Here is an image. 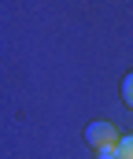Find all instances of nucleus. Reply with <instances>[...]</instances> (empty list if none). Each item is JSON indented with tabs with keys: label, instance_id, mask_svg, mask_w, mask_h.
<instances>
[{
	"label": "nucleus",
	"instance_id": "1",
	"mask_svg": "<svg viewBox=\"0 0 133 159\" xmlns=\"http://www.w3.org/2000/svg\"><path fill=\"white\" fill-rule=\"evenodd\" d=\"M85 141L96 148V152H111V148H118L122 133H118L111 122H89L85 126Z\"/></svg>",
	"mask_w": 133,
	"mask_h": 159
},
{
	"label": "nucleus",
	"instance_id": "2",
	"mask_svg": "<svg viewBox=\"0 0 133 159\" xmlns=\"http://www.w3.org/2000/svg\"><path fill=\"white\" fill-rule=\"evenodd\" d=\"M118 159H133V133H126L118 141Z\"/></svg>",
	"mask_w": 133,
	"mask_h": 159
},
{
	"label": "nucleus",
	"instance_id": "3",
	"mask_svg": "<svg viewBox=\"0 0 133 159\" xmlns=\"http://www.w3.org/2000/svg\"><path fill=\"white\" fill-rule=\"evenodd\" d=\"M122 100H126V104L133 107V70L126 74V78H122Z\"/></svg>",
	"mask_w": 133,
	"mask_h": 159
}]
</instances>
